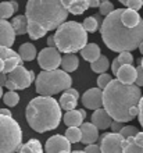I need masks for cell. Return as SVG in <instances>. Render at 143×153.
I'll use <instances>...</instances> for the list:
<instances>
[{"label":"cell","instance_id":"obj_8","mask_svg":"<svg viewBox=\"0 0 143 153\" xmlns=\"http://www.w3.org/2000/svg\"><path fill=\"white\" fill-rule=\"evenodd\" d=\"M35 79V73L31 70H27L22 64L17 65L11 73L7 74L6 79V86L8 91H20V89H27L31 86V84Z\"/></svg>","mask_w":143,"mask_h":153},{"label":"cell","instance_id":"obj_2","mask_svg":"<svg viewBox=\"0 0 143 153\" xmlns=\"http://www.w3.org/2000/svg\"><path fill=\"white\" fill-rule=\"evenodd\" d=\"M142 92L138 85H127L118 79L111 82L103 89V107L111 116L113 120L128 123L132 120L129 110L139 106Z\"/></svg>","mask_w":143,"mask_h":153},{"label":"cell","instance_id":"obj_48","mask_svg":"<svg viewBox=\"0 0 143 153\" xmlns=\"http://www.w3.org/2000/svg\"><path fill=\"white\" fill-rule=\"evenodd\" d=\"M100 3H102V0H90V7H92V8L99 7Z\"/></svg>","mask_w":143,"mask_h":153},{"label":"cell","instance_id":"obj_13","mask_svg":"<svg viewBox=\"0 0 143 153\" xmlns=\"http://www.w3.org/2000/svg\"><path fill=\"white\" fill-rule=\"evenodd\" d=\"M14 42H16V32L11 22L0 18V46L11 48Z\"/></svg>","mask_w":143,"mask_h":153},{"label":"cell","instance_id":"obj_37","mask_svg":"<svg viewBox=\"0 0 143 153\" xmlns=\"http://www.w3.org/2000/svg\"><path fill=\"white\" fill-rule=\"evenodd\" d=\"M138 132H139V131H138V128H136V127H133V125H124L122 129L119 131V134H121L124 138L135 137Z\"/></svg>","mask_w":143,"mask_h":153},{"label":"cell","instance_id":"obj_50","mask_svg":"<svg viewBox=\"0 0 143 153\" xmlns=\"http://www.w3.org/2000/svg\"><path fill=\"white\" fill-rule=\"evenodd\" d=\"M3 68H4V60L0 57V73H3Z\"/></svg>","mask_w":143,"mask_h":153},{"label":"cell","instance_id":"obj_36","mask_svg":"<svg viewBox=\"0 0 143 153\" xmlns=\"http://www.w3.org/2000/svg\"><path fill=\"white\" fill-rule=\"evenodd\" d=\"M18 52H14L13 49L7 48V46H0V57L6 60V59H10V57H18ZM21 57V56H20Z\"/></svg>","mask_w":143,"mask_h":153},{"label":"cell","instance_id":"obj_3","mask_svg":"<svg viewBox=\"0 0 143 153\" xmlns=\"http://www.w3.org/2000/svg\"><path fill=\"white\" fill-rule=\"evenodd\" d=\"M25 117L29 127L36 132H47L56 129L61 121V107L52 96L33 97L27 106Z\"/></svg>","mask_w":143,"mask_h":153},{"label":"cell","instance_id":"obj_6","mask_svg":"<svg viewBox=\"0 0 143 153\" xmlns=\"http://www.w3.org/2000/svg\"><path fill=\"white\" fill-rule=\"evenodd\" d=\"M72 78L64 70H43L36 76V92L42 96H53L71 88Z\"/></svg>","mask_w":143,"mask_h":153},{"label":"cell","instance_id":"obj_24","mask_svg":"<svg viewBox=\"0 0 143 153\" xmlns=\"http://www.w3.org/2000/svg\"><path fill=\"white\" fill-rule=\"evenodd\" d=\"M102 24H103V21H102V16H100V14L86 17L84 20V22H82L85 31H86V32H90V33L96 32V31L102 27Z\"/></svg>","mask_w":143,"mask_h":153},{"label":"cell","instance_id":"obj_19","mask_svg":"<svg viewBox=\"0 0 143 153\" xmlns=\"http://www.w3.org/2000/svg\"><path fill=\"white\" fill-rule=\"evenodd\" d=\"M64 7L68 10V13L79 16L84 14L87 8L90 7V0H61Z\"/></svg>","mask_w":143,"mask_h":153},{"label":"cell","instance_id":"obj_51","mask_svg":"<svg viewBox=\"0 0 143 153\" xmlns=\"http://www.w3.org/2000/svg\"><path fill=\"white\" fill-rule=\"evenodd\" d=\"M71 153H86L85 150H75V152H71Z\"/></svg>","mask_w":143,"mask_h":153},{"label":"cell","instance_id":"obj_54","mask_svg":"<svg viewBox=\"0 0 143 153\" xmlns=\"http://www.w3.org/2000/svg\"><path fill=\"white\" fill-rule=\"evenodd\" d=\"M60 153H71L70 150H63V152H60Z\"/></svg>","mask_w":143,"mask_h":153},{"label":"cell","instance_id":"obj_39","mask_svg":"<svg viewBox=\"0 0 143 153\" xmlns=\"http://www.w3.org/2000/svg\"><path fill=\"white\" fill-rule=\"evenodd\" d=\"M136 73H138V75H136V82L135 84L142 88L143 86V67L140 64L136 67Z\"/></svg>","mask_w":143,"mask_h":153},{"label":"cell","instance_id":"obj_31","mask_svg":"<svg viewBox=\"0 0 143 153\" xmlns=\"http://www.w3.org/2000/svg\"><path fill=\"white\" fill-rule=\"evenodd\" d=\"M65 137L71 143H76V142L82 141V131L81 127H68L65 131Z\"/></svg>","mask_w":143,"mask_h":153},{"label":"cell","instance_id":"obj_26","mask_svg":"<svg viewBox=\"0 0 143 153\" xmlns=\"http://www.w3.org/2000/svg\"><path fill=\"white\" fill-rule=\"evenodd\" d=\"M18 54L24 61H32L36 57V48L32 43H22L18 49Z\"/></svg>","mask_w":143,"mask_h":153},{"label":"cell","instance_id":"obj_28","mask_svg":"<svg viewBox=\"0 0 143 153\" xmlns=\"http://www.w3.org/2000/svg\"><path fill=\"white\" fill-rule=\"evenodd\" d=\"M108 67H110V61H108V59L106 56H102L97 59L96 61H93V63H90V68L92 71H95L96 74H103L106 73L108 70Z\"/></svg>","mask_w":143,"mask_h":153},{"label":"cell","instance_id":"obj_44","mask_svg":"<svg viewBox=\"0 0 143 153\" xmlns=\"http://www.w3.org/2000/svg\"><path fill=\"white\" fill-rule=\"evenodd\" d=\"M129 114H131L132 120H133L135 117L139 116V106H133V107H131V110H129Z\"/></svg>","mask_w":143,"mask_h":153},{"label":"cell","instance_id":"obj_17","mask_svg":"<svg viewBox=\"0 0 143 153\" xmlns=\"http://www.w3.org/2000/svg\"><path fill=\"white\" fill-rule=\"evenodd\" d=\"M81 131H82V141L81 142H84L85 145L95 143L99 139V128L93 123H84L81 125Z\"/></svg>","mask_w":143,"mask_h":153},{"label":"cell","instance_id":"obj_12","mask_svg":"<svg viewBox=\"0 0 143 153\" xmlns=\"http://www.w3.org/2000/svg\"><path fill=\"white\" fill-rule=\"evenodd\" d=\"M63 150L71 152V142L68 141L65 135H53L46 141L44 145L46 153H60Z\"/></svg>","mask_w":143,"mask_h":153},{"label":"cell","instance_id":"obj_9","mask_svg":"<svg viewBox=\"0 0 143 153\" xmlns=\"http://www.w3.org/2000/svg\"><path fill=\"white\" fill-rule=\"evenodd\" d=\"M125 138L119 132H107L100 138L102 153H124Z\"/></svg>","mask_w":143,"mask_h":153},{"label":"cell","instance_id":"obj_56","mask_svg":"<svg viewBox=\"0 0 143 153\" xmlns=\"http://www.w3.org/2000/svg\"><path fill=\"white\" fill-rule=\"evenodd\" d=\"M102 1H106V0H102Z\"/></svg>","mask_w":143,"mask_h":153},{"label":"cell","instance_id":"obj_4","mask_svg":"<svg viewBox=\"0 0 143 153\" xmlns=\"http://www.w3.org/2000/svg\"><path fill=\"white\" fill-rule=\"evenodd\" d=\"M25 16L29 22L40 25L49 32L65 22L68 10L61 0H28Z\"/></svg>","mask_w":143,"mask_h":153},{"label":"cell","instance_id":"obj_32","mask_svg":"<svg viewBox=\"0 0 143 153\" xmlns=\"http://www.w3.org/2000/svg\"><path fill=\"white\" fill-rule=\"evenodd\" d=\"M3 100L4 105H7L8 107H16L20 102V95L16 92V91H8L7 93L3 95Z\"/></svg>","mask_w":143,"mask_h":153},{"label":"cell","instance_id":"obj_18","mask_svg":"<svg viewBox=\"0 0 143 153\" xmlns=\"http://www.w3.org/2000/svg\"><path fill=\"white\" fill-rule=\"evenodd\" d=\"M86 117V111L84 109L81 110H68L67 113L63 116V120L65 123V125L68 127H81L84 124V120Z\"/></svg>","mask_w":143,"mask_h":153},{"label":"cell","instance_id":"obj_49","mask_svg":"<svg viewBox=\"0 0 143 153\" xmlns=\"http://www.w3.org/2000/svg\"><path fill=\"white\" fill-rule=\"evenodd\" d=\"M0 114H3V116H11L8 109H0Z\"/></svg>","mask_w":143,"mask_h":153},{"label":"cell","instance_id":"obj_7","mask_svg":"<svg viewBox=\"0 0 143 153\" xmlns=\"http://www.w3.org/2000/svg\"><path fill=\"white\" fill-rule=\"evenodd\" d=\"M22 142L20 124L11 116L0 114V153H16Z\"/></svg>","mask_w":143,"mask_h":153},{"label":"cell","instance_id":"obj_21","mask_svg":"<svg viewBox=\"0 0 143 153\" xmlns=\"http://www.w3.org/2000/svg\"><path fill=\"white\" fill-rule=\"evenodd\" d=\"M81 56L84 57L86 61L89 63H93L102 56V52H100L99 45L96 43H86L84 46V49H81Z\"/></svg>","mask_w":143,"mask_h":153},{"label":"cell","instance_id":"obj_40","mask_svg":"<svg viewBox=\"0 0 143 153\" xmlns=\"http://www.w3.org/2000/svg\"><path fill=\"white\" fill-rule=\"evenodd\" d=\"M85 152H86V153H102V149H100V145L90 143V145H86Z\"/></svg>","mask_w":143,"mask_h":153},{"label":"cell","instance_id":"obj_16","mask_svg":"<svg viewBox=\"0 0 143 153\" xmlns=\"http://www.w3.org/2000/svg\"><path fill=\"white\" fill-rule=\"evenodd\" d=\"M92 123L99 129H107V128H110V125H111L113 118L104 107L103 109L100 107V109L95 110V113L92 116Z\"/></svg>","mask_w":143,"mask_h":153},{"label":"cell","instance_id":"obj_25","mask_svg":"<svg viewBox=\"0 0 143 153\" xmlns=\"http://www.w3.org/2000/svg\"><path fill=\"white\" fill-rule=\"evenodd\" d=\"M16 11H18V3L16 0H13V1H1L0 3V18L7 20V18L13 17V14Z\"/></svg>","mask_w":143,"mask_h":153},{"label":"cell","instance_id":"obj_52","mask_svg":"<svg viewBox=\"0 0 143 153\" xmlns=\"http://www.w3.org/2000/svg\"><path fill=\"white\" fill-rule=\"evenodd\" d=\"M1 96H3V89H1V86H0V99H1Z\"/></svg>","mask_w":143,"mask_h":153},{"label":"cell","instance_id":"obj_14","mask_svg":"<svg viewBox=\"0 0 143 153\" xmlns=\"http://www.w3.org/2000/svg\"><path fill=\"white\" fill-rule=\"evenodd\" d=\"M78 99H79V93L76 92L75 89L68 88L67 91H64V93L60 97V107L64 109L65 111L68 110H74L75 109L76 103H78Z\"/></svg>","mask_w":143,"mask_h":153},{"label":"cell","instance_id":"obj_33","mask_svg":"<svg viewBox=\"0 0 143 153\" xmlns=\"http://www.w3.org/2000/svg\"><path fill=\"white\" fill-rule=\"evenodd\" d=\"M99 10H100V16H106L107 17L108 14H111L114 11V4L110 1V0H106V1H102L99 6Z\"/></svg>","mask_w":143,"mask_h":153},{"label":"cell","instance_id":"obj_41","mask_svg":"<svg viewBox=\"0 0 143 153\" xmlns=\"http://www.w3.org/2000/svg\"><path fill=\"white\" fill-rule=\"evenodd\" d=\"M122 127H124V123H121V121H115V120H113L111 125H110V128L113 129V132H119V131L122 129Z\"/></svg>","mask_w":143,"mask_h":153},{"label":"cell","instance_id":"obj_23","mask_svg":"<svg viewBox=\"0 0 143 153\" xmlns=\"http://www.w3.org/2000/svg\"><path fill=\"white\" fill-rule=\"evenodd\" d=\"M28 17L24 16V14H21V16H16L13 18V28H14V32L16 35H25V33H28Z\"/></svg>","mask_w":143,"mask_h":153},{"label":"cell","instance_id":"obj_38","mask_svg":"<svg viewBox=\"0 0 143 153\" xmlns=\"http://www.w3.org/2000/svg\"><path fill=\"white\" fill-rule=\"evenodd\" d=\"M125 6H127L128 8H131V10H135V11H138V10H140V8H142L143 0H127Z\"/></svg>","mask_w":143,"mask_h":153},{"label":"cell","instance_id":"obj_46","mask_svg":"<svg viewBox=\"0 0 143 153\" xmlns=\"http://www.w3.org/2000/svg\"><path fill=\"white\" fill-rule=\"evenodd\" d=\"M6 79H7V74L0 73V86H1V88L6 86Z\"/></svg>","mask_w":143,"mask_h":153},{"label":"cell","instance_id":"obj_11","mask_svg":"<svg viewBox=\"0 0 143 153\" xmlns=\"http://www.w3.org/2000/svg\"><path fill=\"white\" fill-rule=\"evenodd\" d=\"M82 105L86 109L97 110L103 106V91L100 88H90L82 95Z\"/></svg>","mask_w":143,"mask_h":153},{"label":"cell","instance_id":"obj_5","mask_svg":"<svg viewBox=\"0 0 143 153\" xmlns=\"http://www.w3.org/2000/svg\"><path fill=\"white\" fill-rule=\"evenodd\" d=\"M56 48L63 53H75L87 43V32L76 21H65L56 29Z\"/></svg>","mask_w":143,"mask_h":153},{"label":"cell","instance_id":"obj_1","mask_svg":"<svg viewBox=\"0 0 143 153\" xmlns=\"http://www.w3.org/2000/svg\"><path fill=\"white\" fill-rule=\"evenodd\" d=\"M100 33L111 52H132L143 42V20L135 28H129L121 21V8H117L103 20Z\"/></svg>","mask_w":143,"mask_h":153},{"label":"cell","instance_id":"obj_30","mask_svg":"<svg viewBox=\"0 0 143 153\" xmlns=\"http://www.w3.org/2000/svg\"><path fill=\"white\" fill-rule=\"evenodd\" d=\"M124 153H143V146L138 145L133 139V137L125 138L124 143Z\"/></svg>","mask_w":143,"mask_h":153},{"label":"cell","instance_id":"obj_47","mask_svg":"<svg viewBox=\"0 0 143 153\" xmlns=\"http://www.w3.org/2000/svg\"><path fill=\"white\" fill-rule=\"evenodd\" d=\"M47 45H49V48H56L54 36H47Z\"/></svg>","mask_w":143,"mask_h":153},{"label":"cell","instance_id":"obj_15","mask_svg":"<svg viewBox=\"0 0 143 153\" xmlns=\"http://www.w3.org/2000/svg\"><path fill=\"white\" fill-rule=\"evenodd\" d=\"M117 75V79L121 81L122 84L127 85H133L136 82V67H133L132 64H124L119 67L118 73L115 74Z\"/></svg>","mask_w":143,"mask_h":153},{"label":"cell","instance_id":"obj_42","mask_svg":"<svg viewBox=\"0 0 143 153\" xmlns=\"http://www.w3.org/2000/svg\"><path fill=\"white\" fill-rule=\"evenodd\" d=\"M138 118H139L140 125L143 127V95H142V97H140V102H139V116H138Z\"/></svg>","mask_w":143,"mask_h":153},{"label":"cell","instance_id":"obj_43","mask_svg":"<svg viewBox=\"0 0 143 153\" xmlns=\"http://www.w3.org/2000/svg\"><path fill=\"white\" fill-rule=\"evenodd\" d=\"M119 67H121L119 61L117 60V59H114V60H113V64H111V71H113V74H117V73H118Z\"/></svg>","mask_w":143,"mask_h":153},{"label":"cell","instance_id":"obj_55","mask_svg":"<svg viewBox=\"0 0 143 153\" xmlns=\"http://www.w3.org/2000/svg\"><path fill=\"white\" fill-rule=\"evenodd\" d=\"M139 64H140V65H142V67H143V59H142V60H140V63H139Z\"/></svg>","mask_w":143,"mask_h":153},{"label":"cell","instance_id":"obj_22","mask_svg":"<svg viewBox=\"0 0 143 153\" xmlns=\"http://www.w3.org/2000/svg\"><path fill=\"white\" fill-rule=\"evenodd\" d=\"M79 65V60L74 53H64L63 59H61V68L65 73H72L75 71Z\"/></svg>","mask_w":143,"mask_h":153},{"label":"cell","instance_id":"obj_20","mask_svg":"<svg viewBox=\"0 0 143 153\" xmlns=\"http://www.w3.org/2000/svg\"><path fill=\"white\" fill-rule=\"evenodd\" d=\"M121 21L124 25H127L129 28H135L140 24V16L138 14V11L131 10V8H121Z\"/></svg>","mask_w":143,"mask_h":153},{"label":"cell","instance_id":"obj_53","mask_svg":"<svg viewBox=\"0 0 143 153\" xmlns=\"http://www.w3.org/2000/svg\"><path fill=\"white\" fill-rule=\"evenodd\" d=\"M118 1H119V3H122V4L127 3V0H118Z\"/></svg>","mask_w":143,"mask_h":153},{"label":"cell","instance_id":"obj_34","mask_svg":"<svg viewBox=\"0 0 143 153\" xmlns=\"http://www.w3.org/2000/svg\"><path fill=\"white\" fill-rule=\"evenodd\" d=\"M111 75L107 73H103V74H99V76H97V88L100 89H104L106 86H107L110 82H111Z\"/></svg>","mask_w":143,"mask_h":153},{"label":"cell","instance_id":"obj_45","mask_svg":"<svg viewBox=\"0 0 143 153\" xmlns=\"http://www.w3.org/2000/svg\"><path fill=\"white\" fill-rule=\"evenodd\" d=\"M133 139H135V142L138 145L143 146V132H138L135 137H133Z\"/></svg>","mask_w":143,"mask_h":153},{"label":"cell","instance_id":"obj_27","mask_svg":"<svg viewBox=\"0 0 143 153\" xmlns=\"http://www.w3.org/2000/svg\"><path fill=\"white\" fill-rule=\"evenodd\" d=\"M18 153H43V148L38 139H31L25 145H22Z\"/></svg>","mask_w":143,"mask_h":153},{"label":"cell","instance_id":"obj_29","mask_svg":"<svg viewBox=\"0 0 143 153\" xmlns=\"http://www.w3.org/2000/svg\"><path fill=\"white\" fill-rule=\"evenodd\" d=\"M46 32H47V31L44 28H42L40 25L33 24V22H29L28 24V35L31 39H33V40L40 39V38H43L44 35H46Z\"/></svg>","mask_w":143,"mask_h":153},{"label":"cell","instance_id":"obj_35","mask_svg":"<svg viewBox=\"0 0 143 153\" xmlns=\"http://www.w3.org/2000/svg\"><path fill=\"white\" fill-rule=\"evenodd\" d=\"M117 60L119 61V64H133V56L131 52H121L119 56L117 57Z\"/></svg>","mask_w":143,"mask_h":153},{"label":"cell","instance_id":"obj_10","mask_svg":"<svg viewBox=\"0 0 143 153\" xmlns=\"http://www.w3.org/2000/svg\"><path fill=\"white\" fill-rule=\"evenodd\" d=\"M61 54L57 48H44L42 52L38 54V63L43 70L50 71V70L59 68L61 65Z\"/></svg>","mask_w":143,"mask_h":153}]
</instances>
